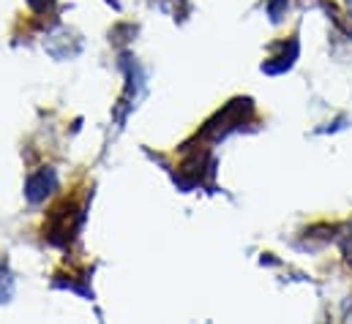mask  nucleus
I'll list each match as a JSON object with an SVG mask.
<instances>
[{
    "instance_id": "nucleus-1",
    "label": "nucleus",
    "mask_w": 352,
    "mask_h": 324,
    "mask_svg": "<svg viewBox=\"0 0 352 324\" xmlns=\"http://www.w3.org/2000/svg\"><path fill=\"white\" fill-rule=\"evenodd\" d=\"M82 221H85V207L77 205L74 199H63L50 213V218L44 224V238L52 245H69L77 238Z\"/></svg>"
},
{
    "instance_id": "nucleus-2",
    "label": "nucleus",
    "mask_w": 352,
    "mask_h": 324,
    "mask_svg": "<svg viewBox=\"0 0 352 324\" xmlns=\"http://www.w3.org/2000/svg\"><path fill=\"white\" fill-rule=\"evenodd\" d=\"M254 106L249 98H235L230 101L221 112H216V117H210L202 128V137H210V139H221L227 137L230 131H235L241 123H246V115H252Z\"/></svg>"
},
{
    "instance_id": "nucleus-3",
    "label": "nucleus",
    "mask_w": 352,
    "mask_h": 324,
    "mask_svg": "<svg viewBox=\"0 0 352 324\" xmlns=\"http://www.w3.org/2000/svg\"><path fill=\"white\" fill-rule=\"evenodd\" d=\"M55 185H58L55 169H52V166H44V169H38V172H33V174L28 177V183H25V196H28L33 205H38V202H44V199L55 191Z\"/></svg>"
},
{
    "instance_id": "nucleus-4",
    "label": "nucleus",
    "mask_w": 352,
    "mask_h": 324,
    "mask_svg": "<svg viewBox=\"0 0 352 324\" xmlns=\"http://www.w3.org/2000/svg\"><path fill=\"white\" fill-rule=\"evenodd\" d=\"M298 52H300V44H298V38H295V36H289V38L281 44V55H276V58L265 60L263 71L265 74H284L287 69H292V63H295Z\"/></svg>"
},
{
    "instance_id": "nucleus-5",
    "label": "nucleus",
    "mask_w": 352,
    "mask_h": 324,
    "mask_svg": "<svg viewBox=\"0 0 352 324\" xmlns=\"http://www.w3.org/2000/svg\"><path fill=\"white\" fill-rule=\"evenodd\" d=\"M287 3H289V0H270V3H267V14H270L273 22L281 19V11L287 8Z\"/></svg>"
},
{
    "instance_id": "nucleus-6",
    "label": "nucleus",
    "mask_w": 352,
    "mask_h": 324,
    "mask_svg": "<svg viewBox=\"0 0 352 324\" xmlns=\"http://www.w3.org/2000/svg\"><path fill=\"white\" fill-rule=\"evenodd\" d=\"M3 270V267H0ZM0 278H6V281H0V303H6L8 297H11V275L6 273V275H0Z\"/></svg>"
},
{
    "instance_id": "nucleus-7",
    "label": "nucleus",
    "mask_w": 352,
    "mask_h": 324,
    "mask_svg": "<svg viewBox=\"0 0 352 324\" xmlns=\"http://www.w3.org/2000/svg\"><path fill=\"white\" fill-rule=\"evenodd\" d=\"M28 3H30L33 11H47V8L52 5V0H28Z\"/></svg>"
},
{
    "instance_id": "nucleus-8",
    "label": "nucleus",
    "mask_w": 352,
    "mask_h": 324,
    "mask_svg": "<svg viewBox=\"0 0 352 324\" xmlns=\"http://www.w3.org/2000/svg\"><path fill=\"white\" fill-rule=\"evenodd\" d=\"M347 3H350V11H352V0H347Z\"/></svg>"
}]
</instances>
